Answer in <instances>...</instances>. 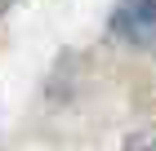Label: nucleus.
<instances>
[{"label":"nucleus","instance_id":"nucleus-1","mask_svg":"<svg viewBox=\"0 0 156 151\" xmlns=\"http://www.w3.org/2000/svg\"><path fill=\"white\" fill-rule=\"evenodd\" d=\"M116 31L134 45H152L156 40V0H125L116 9Z\"/></svg>","mask_w":156,"mask_h":151},{"label":"nucleus","instance_id":"nucleus-2","mask_svg":"<svg viewBox=\"0 0 156 151\" xmlns=\"http://www.w3.org/2000/svg\"><path fill=\"white\" fill-rule=\"evenodd\" d=\"M143 151H156V142H147V147H143Z\"/></svg>","mask_w":156,"mask_h":151}]
</instances>
